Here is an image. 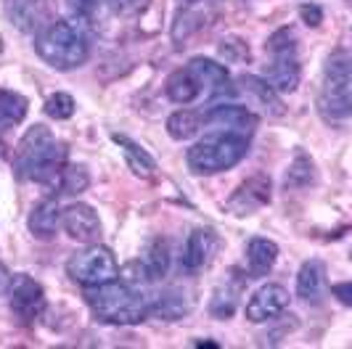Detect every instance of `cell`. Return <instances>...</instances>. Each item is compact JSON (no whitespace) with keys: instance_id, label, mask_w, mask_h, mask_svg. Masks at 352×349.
<instances>
[{"instance_id":"11","label":"cell","mask_w":352,"mask_h":349,"mask_svg":"<svg viewBox=\"0 0 352 349\" xmlns=\"http://www.w3.org/2000/svg\"><path fill=\"white\" fill-rule=\"evenodd\" d=\"M61 225L67 236L80 244L88 246L101 241V220L90 204H69L67 210H61Z\"/></svg>"},{"instance_id":"1","label":"cell","mask_w":352,"mask_h":349,"mask_svg":"<svg viewBox=\"0 0 352 349\" xmlns=\"http://www.w3.org/2000/svg\"><path fill=\"white\" fill-rule=\"evenodd\" d=\"M67 164V146L56 140L45 124L30 127L14 151V174L19 180H35V183H48L58 170Z\"/></svg>"},{"instance_id":"38","label":"cell","mask_w":352,"mask_h":349,"mask_svg":"<svg viewBox=\"0 0 352 349\" xmlns=\"http://www.w3.org/2000/svg\"><path fill=\"white\" fill-rule=\"evenodd\" d=\"M0 159H3V143H0Z\"/></svg>"},{"instance_id":"10","label":"cell","mask_w":352,"mask_h":349,"mask_svg":"<svg viewBox=\"0 0 352 349\" xmlns=\"http://www.w3.org/2000/svg\"><path fill=\"white\" fill-rule=\"evenodd\" d=\"M236 93H241L247 98V104L257 106L265 117H283L286 114V106H283L281 95L273 90V87L265 82V77H257V74H241L236 80ZM249 106V109H252Z\"/></svg>"},{"instance_id":"4","label":"cell","mask_w":352,"mask_h":349,"mask_svg":"<svg viewBox=\"0 0 352 349\" xmlns=\"http://www.w3.org/2000/svg\"><path fill=\"white\" fill-rule=\"evenodd\" d=\"M352 58L350 51L336 48L323 67V85L318 93V114L329 124H344L352 114Z\"/></svg>"},{"instance_id":"20","label":"cell","mask_w":352,"mask_h":349,"mask_svg":"<svg viewBox=\"0 0 352 349\" xmlns=\"http://www.w3.org/2000/svg\"><path fill=\"white\" fill-rule=\"evenodd\" d=\"M164 93H167V98L173 101V104H194L196 98L201 95V87L199 82L194 80V74L186 69H175L170 77H167V82H164Z\"/></svg>"},{"instance_id":"33","label":"cell","mask_w":352,"mask_h":349,"mask_svg":"<svg viewBox=\"0 0 352 349\" xmlns=\"http://www.w3.org/2000/svg\"><path fill=\"white\" fill-rule=\"evenodd\" d=\"M120 280H122L124 286H130V289H135V291H143L151 278H148V273H146V264L141 260H133L127 262L122 267V273H120Z\"/></svg>"},{"instance_id":"28","label":"cell","mask_w":352,"mask_h":349,"mask_svg":"<svg viewBox=\"0 0 352 349\" xmlns=\"http://www.w3.org/2000/svg\"><path fill=\"white\" fill-rule=\"evenodd\" d=\"M204 27V21H201V14H196V11H180L175 19V24H173V40H175V45H186V40L194 35L196 30H201Z\"/></svg>"},{"instance_id":"19","label":"cell","mask_w":352,"mask_h":349,"mask_svg":"<svg viewBox=\"0 0 352 349\" xmlns=\"http://www.w3.org/2000/svg\"><path fill=\"white\" fill-rule=\"evenodd\" d=\"M191 304L188 299L177 291H164V294H151L146 297V313L159 320H180L183 315H188Z\"/></svg>"},{"instance_id":"14","label":"cell","mask_w":352,"mask_h":349,"mask_svg":"<svg viewBox=\"0 0 352 349\" xmlns=\"http://www.w3.org/2000/svg\"><path fill=\"white\" fill-rule=\"evenodd\" d=\"M217 236H214V230L210 227H196L194 233L186 238V246H183V270L186 273H199V270H204L207 264L212 262L214 257V251H217Z\"/></svg>"},{"instance_id":"37","label":"cell","mask_w":352,"mask_h":349,"mask_svg":"<svg viewBox=\"0 0 352 349\" xmlns=\"http://www.w3.org/2000/svg\"><path fill=\"white\" fill-rule=\"evenodd\" d=\"M194 347H212V349H217V344H214V341H196Z\"/></svg>"},{"instance_id":"7","label":"cell","mask_w":352,"mask_h":349,"mask_svg":"<svg viewBox=\"0 0 352 349\" xmlns=\"http://www.w3.org/2000/svg\"><path fill=\"white\" fill-rule=\"evenodd\" d=\"M8 304L14 317L21 323H35L40 315L45 313V291L35 278H30L27 273H16L8 280Z\"/></svg>"},{"instance_id":"13","label":"cell","mask_w":352,"mask_h":349,"mask_svg":"<svg viewBox=\"0 0 352 349\" xmlns=\"http://www.w3.org/2000/svg\"><path fill=\"white\" fill-rule=\"evenodd\" d=\"M286 307H289V291L281 283H265L247 302V320L267 323V320H276Z\"/></svg>"},{"instance_id":"36","label":"cell","mask_w":352,"mask_h":349,"mask_svg":"<svg viewBox=\"0 0 352 349\" xmlns=\"http://www.w3.org/2000/svg\"><path fill=\"white\" fill-rule=\"evenodd\" d=\"M8 280H11V273H8V267L0 262V294L8 289Z\"/></svg>"},{"instance_id":"16","label":"cell","mask_w":352,"mask_h":349,"mask_svg":"<svg viewBox=\"0 0 352 349\" xmlns=\"http://www.w3.org/2000/svg\"><path fill=\"white\" fill-rule=\"evenodd\" d=\"M111 140L120 146V151H122V157H124V164L130 167V172L135 174V177L148 180V177L157 174V159L151 157L141 143H135V140L122 135V133H111Z\"/></svg>"},{"instance_id":"24","label":"cell","mask_w":352,"mask_h":349,"mask_svg":"<svg viewBox=\"0 0 352 349\" xmlns=\"http://www.w3.org/2000/svg\"><path fill=\"white\" fill-rule=\"evenodd\" d=\"M323 264L318 260L305 262L297 273V297L307 299V302H316L323 291Z\"/></svg>"},{"instance_id":"29","label":"cell","mask_w":352,"mask_h":349,"mask_svg":"<svg viewBox=\"0 0 352 349\" xmlns=\"http://www.w3.org/2000/svg\"><path fill=\"white\" fill-rule=\"evenodd\" d=\"M265 51L270 56H297V35H294V30H289V27L276 30L273 35L267 37Z\"/></svg>"},{"instance_id":"17","label":"cell","mask_w":352,"mask_h":349,"mask_svg":"<svg viewBox=\"0 0 352 349\" xmlns=\"http://www.w3.org/2000/svg\"><path fill=\"white\" fill-rule=\"evenodd\" d=\"M27 225H30V233H32L35 238H40V241L53 238V236H56V230L61 227V210H58V201L45 199V201L35 204L32 212H30Z\"/></svg>"},{"instance_id":"22","label":"cell","mask_w":352,"mask_h":349,"mask_svg":"<svg viewBox=\"0 0 352 349\" xmlns=\"http://www.w3.org/2000/svg\"><path fill=\"white\" fill-rule=\"evenodd\" d=\"M40 11H43V3L40 0H6V16L21 32H32L37 24H40L37 21Z\"/></svg>"},{"instance_id":"26","label":"cell","mask_w":352,"mask_h":349,"mask_svg":"<svg viewBox=\"0 0 352 349\" xmlns=\"http://www.w3.org/2000/svg\"><path fill=\"white\" fill-rule=\"evenodd\" d=\"M27 98L21 93H11V90H0V130H8L14 124L24 122L27 117Z\"/></svg>"},{"instance_id":"31","label":"cell","mask_w":352,"mask_h":349,"mask_svg":"<svg viewBox=\"0 0 352 349\" xmlns=\"http://www.w3.org/2000/svg\"><path fill=\"white\" fill-rule=\"evenodd\" d=\"M217 53H220V58L226 61V64H239V61H249V43L247 40H241V37L236 35H228L220 40V45H217Z\"/></svg>"},{"instance_id":"21","label":"cell","mask_w":352,"mask_h":349,"mask_svg":"<svg viewBox=\"0 0 352 349\" xmlns=\"http://www.w3.org/2000/svg\"><path fill=\"white\" fill-rule=\"evenodd\" d=\"M51 185L56 188V196H77V193L88 191L90 172L82 164H64L53 177Z\"/></svg>"},{"instance_id":"30","label":"cell","mask_w":352,"mask_h":349,"mask_svg":"<svg viewBox=\"0 0 352 349\" xmlns=\"http://www.w3.org/2000/svg\"><path fill=\"white\" fill-rule=\"evenodd\" d=\"M236 304H239V297H236L233 289H228V286L226 289H217L210 299V315L217 317V320H228L236 313Z\"/></svg>"},{"instance_id":"23","label":"cell","mask_w":352,"mask_h":349,"mask_svg":"<svg viewBox=\"0 0 352 349\" xmlns=\"http://www.w3.org/2000/svg\"><path fill=\"white\" fill-rule=\"evenodd\" d=\"M313 183H316V161L305 151H297L292 164H289V170H286L283 185H286V191H297V188H307Z\"/></svg>"},{"instance_id":"32","label":"cell","mask_w":352,"mask_h":349,"mask_svg":"<svg viewBox=\"0 0 352 349\" xmlns=\"http://www.w3.org/2000/svg\"><path fill=\"white\" fill-rule=\"evenodd\" d=\"M45 114L56 120V122H64L74 114V98L69 93H53L51 98L45 101Z\"/></svg>"},{"instance_id":"34","label":"cell","mask_w":352,"mask_h":349,"mask_svg":"<svg viewBox=\"0 0 352 349\" xmlns=\"http://www.w3.org/2000/svg\"><path fill=\"white\" fill-rule=\"evenodd\" d=\"M300 19L307 24V27H318L320 21H323V11L318 8V5H310V3H305L300 5Z\"/></svg>"},{"instance_id":"25","label":"cell","mask_w":352,"mask_h":349,"mask_svg":"<svg viewBox=\"0 0 352 349\" xmlns=\"http://www.w3.org/2000/svg\"><path fill=\"white\" fill-rule=\"evenodd\" d=\"M201 124H204V120H201V114L199 111H191V109H180V111H175V114H170L167 117V135L173 140H191L201 130Z\"/></svg>"},{"instance_id":"18","label":"cell","mask_w":352,"mask_h":349,"mask_svg":"<svg viewBox=\"0 0 352 349\" xmlns=\"http://www.w3.org/2000/svg\"><path fill=\"white\" fill-rule=\"evenodd\" d=\"M278 260V244L270 238H252L247 244V270L249 278H263L273 270Z\"/></svg>"},{"instance_id":"5","label":"cell","mask_w":352,"mask_h":349,"mask_svg":"<svg viewBox=\"0 0 352 349\" xmlns=\"http://www.w3.org/2000/svg\"><path fill=\"white\" fill-rule=\"evenodd\" d=\"M249 154V138L228 135V133H214L204 140L194 143L186 151L188 170L194 174H217L233 170L241 159Z\"/></svg>"},{"instance_id":"2","label":"cell","mask_w":352,"mask_h":349,"mask_svg":"<svg viewBox=\"0 0 352 349\" xmlns=\"http://www.w3.org/2000/svg\"><path fill=\"white\" fill-rule=\"evenodd\" d=\"M35 51L53 69L72 71L88 61L90 43L82 27H77L69 19H56L37 30Z\"/></svg>"},{"instance_id":"9","label":"cell","mask_w":352,"mask_h":349,"mask_svg":"<svg viewBox=\"0 0 352 349\" xmlns=\"http://www.w3.org/2000/svg\"><path fill=\"white\" fill-rule=\"evenodd\" d=\"M201 120L204 124L214 127L217 133H228V135H239V138H249L260 124V117L249 106L239 104H214L207 114H201Z\"/></svg>"},{"instance_id":"35","label":"cell","mask_w":352,"mask_h":349,"mask_svg":"<svg viewBox=\"0 0 352 349\" xmlns=\"http://www.w3.org/2000/svg\"><path fill=\"white\" fill-rule=\"evenodd\" d=\"M331 294H334L342 304L350 307L352 304V283H347V280H344V283H334V286H331Z\"/></svg>"},{"instance_id":"15","label":"cell","mask_w":352,"mask_h":349,"mask_svg":"<svg viewBox=\"0 0 352 349\" xmlns=\"http://www.w3.org/2000/svg\"><path fill=\"white\" fill-rule=\"evenodd\" d=\"M302 69L297 56H270V64L265 67V82L273 87L278 95L294 93L300 87Z\"/></svg>"},{"instance_id":"27","label":"cell","mask_w":352,"mask_h":349,"mask_svg":"<svg viewBox=\"0 0 352 349\" xmlns=\"http://www.w3.org/2000/svg\"><path fill=\"white\" fill-rule=\"evenodd\" d=\"M143 264H146V273L151 280H162L170 270V244L164 238H154L148 249H146V257H143Z\"/></svg>"},{"instance_id":"8","label":"cell","mask_w":352,"mask_h":349,"mask_svg":"<svg viewBox=\"0 0 352 349\" xmlns=\"http://www.w3.org/2000/svg\"><path fill=\"white\" fill-rule=\"evenodd\" d=\"M270 196H273V183L265 172H257L247 177L236 191L228 196L226 201V212L233 217H249L254 212H260L263 207L270 204Z\"/></svg>"},{"instance_id":"12","label":"cell","mask_w":352,"mask_h":349,"mask_svg":"<svg viewBox=\"0 0 352 349\" xmlns=\"http://www.w3.org/2000/svg\"><path fill=\"white\" fill-rule=\"evenodd\" d=\"M186 69L194 74V80L199 82L201 93L210 95L212 101L217 98H226V93H236L233 87H228V69L226 64L214 61V58H204V56H196L186 64Z\"/></svg>"},{"instance_id":"6","label":"cell","mask_w":352,"mask_h":349,"mask_svg":"<svg viewBox=\"0 0 352 349\" xmlns=\"http://www.w3.org/2000/svg\"><path fill=\"white\" fill-rule=\"evenodd\" d=\"M67 275L80 286H98L106 280H114L120 275L117 257L109 246L88 244L82 251H74L67 262Z\"/></svg>"},{"instance_id":"3","label":"cell","mask_w":352,"mask_h":349,"mask_svg":"<svg viewBox=\"0 0 352 349\" xmlns=\"http://www.w3.org/2000/svg\"><path fill=\"white\" fill-rule=\"evenodd\" d=\"M85 302H88L90 313L109 326H138L148 317L146 297L117 278L98 283V286H88Z\"/></svg>"}]
</instances>
